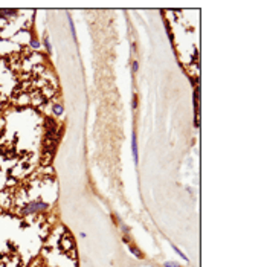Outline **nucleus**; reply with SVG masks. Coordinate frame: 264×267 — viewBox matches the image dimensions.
I'll return each mask as SVG.
<instances>
[{
    "label": "nucleus",
    "mask_w": 264,
    "mask_h": 267,
    "mask_svg": "<svg viewBox=\"0 0 264 267\" xmlns=\"http://www.w3.org/2000/svg\"><path fill=\"white\" fill-rule=\"evenodd\" d=\"M46 208H47V204L43 202H32L25 208V214H32V212L41 211V209H46Z\"/></svg>",
    "instance_id": "f257e3e1"
},
{
    "label": "nucleus",
    "mask_w": 264,
    "mask_h": 267,
    "mask_svg": "<svg viewBox=\"0 0 264 267\" xmlns=\"http://www.w3.org/2000/svg\"><path fill=\"white\" fill-rule=\"evenodd\" d=\"M131 153H133V159H134V163L138 165V157H139V154H138V142H136V134H133V137H131Z\"/></svg>",
    "instance_id": "f03ea898"
},
{
    "label": "nucleus",
    "mask_w": 264,
    "mask_h": 267,
    "mask_svg": "<svg viewBox=\"0 0 264 267\" xmlns=\"http://www.w3.org/2000/svg\"><path fill=\"white\" fill-rule=\"evenodd\" d=\"M54 112H55L57 115H61V112H63V110H61L60 105H55V107H54Z\"/></svg>",
    "instance_id": "7ed1b4c3"
},
{
    "label": "nucleus",
    "mask_w": 264,
    "mask_h": 267,
    "mask_svg": "<svg viewBox=\"0 0 264 267\" xmlns=\"http://www.w3.org/2000/svg\"><path fill=\"white\" fill-rule=\"evenodd\" d=\"M165 267H179L177 262H165Z\"/></svg>",
    "instance_id": "20e7f679"
},
{
    "label": "nucleus",
    "mask_w": 264,
    "mask_h": 267,
    "mask_svg": "<svg viewBox=\"0 0 264 267\" xmlns=\"http://www.w3.org/2000/svg\"><path fill=\"white\" fill-rule=\"evenodd\" d=\"M31 44H32V47H34V49H37L38 46H40V43H38L37 40H32V41H31Z\"/></svg>",
    "instance_id": "39448f33"
},
{
    "label": "nucleus",
    "mask_w": 264,
    "mask_h": 267,
    "mask_svg": "<svg viewBox=\"0 0 264 267\" xmlns=\"http://www.w3.org/2000/svg\"><path fill=\"white\" fill-rule=\"evenodd\" d=\"M45 46H46V49H47V51L51 52V44H49V40H47V37L45 38Z\"/></svg>",
    "instance_id": "423d86ee"
},
{
    "label": "nucleus",
    "mask_w": 264,
    "mask_h": 267,
    "mask_svg": "<svg viewBox=\"0 0 264 267\" xmlns=\"http://www.w3.org/2000/svg\"><path fill=\"white\" fill-rule=\"evenodd\" d=\"M138 69H139V64H138V61H134L133 63V72H138Z\"/></svg>",
    "instance_id": "0eeeda50"
}]
</instances>
